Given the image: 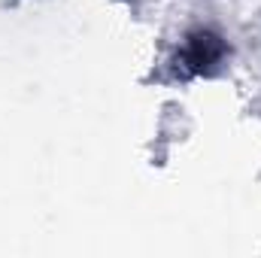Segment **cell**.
I'll use <instances>...</instances> for the list:
<instances>
[{
	"label": "cell",
	"instance_id": "cell-1",
	"mask_svg": "<svg viewBox=\"0 0 261 258\" xmlns=\"http://www.w3.org/2000/svg\"><path fill=\"white\" fill-rule=\"evenodd\" d=\"M228 55H231V49H228V40L222 34H216L213 28H195L182 37V43L170 61L173 79L213 76L225 67Z\"/></svg>",
	"mask_w": 261,
	"mask_h": 258
}]
</instances>
